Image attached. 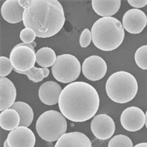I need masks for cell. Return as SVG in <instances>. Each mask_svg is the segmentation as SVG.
I'll list each match as a JSON object with an SVG mask.
<instances>
[{
    "mask_svg": "<svg viewBox=\"0 0 147 147\" xmlns=\"http://www.w3.org/2000/svg\"><path fill=\"white\" fill-rule=\"evenodd\" d=\"M105 89L109 99L115 103L125 104L132 101L137 95L138 84L132 74L121 71L109 77Z\"/></svg>",
    "mask_w": 147,
    "mask_h": 147,
    "instance_id": "cell-4",
    "label": "cell"
},
{
    "mask_svg": "<svg viewBox=\"0 0 147 147\" xmlns=\"http://www.w3.org/2000/svg\"><path fill=\"white\" fill-rule=\"evenodd\" d=\"M62 88L55 81H47L40 85L38 97L46 105H55L59 102Z\"/></svg>",
    "mask_w": 147,
    "mask_h": 147,
    "instance_id": "cell-14",
    "label": "cell"
},
{
    "mask_svg": "<svg viewBox=\"0 0 147 147\" xmlns=\"http://www.w3.org/2000/svg\"><path fill=\"white\" fill-rule=\"evenodd\" d=\"M63 7L57 0H27L23 16L25 28L36 36L47 38L60 32L65 24Z\"/></svg>",
    "mask_w": 147,
    "mask_h": 147,
    "instance_id": "cell-2",
    "label": "cell"
},
{
    "mask_svg": "<svg viewBox=\"0 0 147 147\" xmlns=\"http://www.w3.org/2000/svg\"><path fill=\"white\" fill-rule=\"evenodd\" d=\"M146 127L147 128V110L146 112Z\"/></svg>",
    "mask_w": 147,
    "mask_h": 147,
    "instance_id": "cell-31",
    "label": "cell"
},
{
    "mask_svg": "<svg viewBox=\"0 0 147 147\" xmlns=\"http://www.w3.org/2000/svg\"><path fill=\"white\" fill-rule=\"evenodd\" d=\"M127 2L129 5L136 9L142 8L147 5V0H128Z\"/></svg>",
    "mask_w": 147,
    "mask_h": 147,
    "instance_id": "cell-27",
    "label": "cell"
},
{
    "mask_svg": "<svg viewBox=\"0 0 147 147\" xmlns=\"http://www.w3.org/2000/svg\"><path fill=\"white\" fill-rule=\"evenodd\" d=\"M20 115L16 110L9 108L2 111L0 114V126L7 131H12L19 127Z\"/></svg>",
    "mask_w": 147,
    "mask_h": 147,
    "instance_id": "cell-18",
    "label": "cell"
},
{
    "mask_svg": "<svg viewBox=\"0 0 147 147\" xmlns=\"http://www.w3.org/2000/svg\"><path fill=\"white\" fill-rule=\"evenodd\" d=\"M81 67L78 59L70 54L57 56V60L52 67L54 78L62 83L71 84L80 77Z\"/></svg>",
    "mask_w": 147,
    "mask_h": 147,
    "instance_id": "cell-6",
    "label": "cell"
},
{
    "mask_svg": "<svg viewBox=\"0 0 147 147\" xmlns=\"http://www.w3.org/2000/svg\"><path fill=\"white\" fill-rule=\"evenodd\" d=\"M90 129L93 135L99 140H107L115 132V122L108 115L99 114L94 116L91 121Z\"/></svg>",
    "mask_w": 147,
    "mask_h": 147,
    "instance_id": "cell-10",
    "label": "cell"
},
{
    "mask_svg": "<svg viewBox=\"0 0 147 147\" xmlns=\"http://www.w3.org/2000/svg\"><path fill=\"white\" fill-rule=\"evenodd\" d=\"M16 72L18 74H24V75H27V77H28L29 80L33 82H41V81L45 78V77H44L43 68H36V67H33L32 69L27 71H25V72L16 71Z\"/></svg>",
    "mask_w": 147,
    "mask_h": 147,
    "instance_id": "cell-23",
    "label": "cell"
},
{
    "mask_svg": "<svg viewBox=\"0 0 147 147\" xmlns=\"http://www.w3.org/2000/svg\"><path fill=\"white\" fill-rule=\"evenodd\" d=\"M92 40L91 32L88 29H85L81 32L80 37V45L82 48L88 47L90 45Z\"/></svg>",
    "mask_w": 147,
    "mask_h": 147,
    "instance_id": "cell-26",
    "label": "cell"
},
{
    "mask_svg": "<svg viewBox=\"0 0 147 147\" xmlns=\"http://www.w3.org/2000/svg\"><path fill=\"white\" fill-rule=\"evenodd\" d=\"M133 147H147V143H140Z\"/></svg>",
    "mask_w": 147,
    "mask_h": 147,
    "instance_id": "cell-29",
    "label": "cell"
},
{
    "mask_svg": "<svg viewBox=\"0 0 147 147\" xmlns=\"http://www.w3.org/2000/svg\"><path fill=\"white\" fill-rule=\"evenodd\" d=\"M25 0H7L2 5L1 13L4 20L10 24L23 22Z\"/></svg>",
    "mask_w": 147,
    "mask_h": 147,
    "instance_id": "cell-12",
    "label": "cell"
},
{
    "mask_svg": "<svg viewBox=\"0 0 147 147\" xmlns=\"http://www.w3.org/2000/svg\"><path fill=\"white\" fill-rule=\"evenodd\" d=\"M108 147H133V143L127 136L117 135L110 139Z\"/></svg>",
    "mask_w": 147,
    "mask_h": 147,
    "instance_id": "cell-21",
    "label": "cell"
},
{
    "mask_svg": "<svg viewBox=\"0 0 147 147\" xmlns=\"http://www.w3.org/2000/svg\"><path fill=\"white\" fill-rule=\"evenodd\" d=\"M120 121L124 129L129 132H137L146 124V114L138 107H129L122 112Z\"/></svg>",
    "mask_w": 147,
    "mask_h": 147,
    "instance_id": "cell-9",
    "label": "cell"
},
{
    "mask_svg": "<svg viewBox=\"0 0 147 147\" xmlns=\"http://www.w3.org/2000/svg\"><path fill=\"white\" fill-rule=\"evenodd\" d=\"M20 39L25 44H32L35 42L36 34L32 29L24 28L20 32Z\"/></svg>",
    "mask_w": 147,
    "mask_h": 147,
    "instance_id": "cell-25",
    "label": "cell"
},
{
    "mask_svg": "<svg viewBox=\"0 0 147 147\" xmlns=\"http://www.w3.org/2000/svg\"><path fill=\"white\" fill-rule=\"evenodd\" d=\"M10 108L16 110L20 115L19 127H28L31 125L34 119V112L28 104L24 102H16Z\"/></svg>",
    "mask_w": 147,
    "mask_h": 147,
    "instance_id": "cell-19",
    "label": "cell"
},
{
    "mask_svg": "<svg viewBox=\"0 0 147 147\" xmlns=\"http://www.w3.org/2000/svg\"><path fill=\"white\" fill-rule=\"evenodd\" d=\"M16 98V88L9 79H0V110L4 111L10 108L15 103Z\"/></svg>",
    "mask_w": 147,
    "mask_h": 147,
    "instance_id": "cell-15",
    "label": "cell"
},
{
    "mask_svg": "<svg viewBox=\"0 0 147 147\" xmlns=\"http://www.w3.org/2000/svg\"><path fill=\"white\" fill-rule=\"evenodd\" d=\"M7 143L10 147H34L35 136L30 129L18 127L7 135Z\"/></svg>",
    "mask_w": 147,
    "mask_h": 147,
    "instance_id": "cell-13",
    "label": "cell"
},
{
    "mask_svg": "<svg viewBox=\"0 0 147 147\" xmlns=\"http://www.w3.org/2000/svg\"><path fill=\"white\" fill-rule=\"evenodd\" d=\"M91 34L94 46L105 52L119 48L125 36L123 24L114 17L99 18L92 27Z\"/></svg>",
    "mask_w": 147,
    "mask_h": 147,
    "instance_id": "cell-3",
    "label": "cell"
},
{
    "mask_svg": "<svg viewBox=\"0 0 147 147\" xmlns=\"http://www.w3.org/2000/svg\"><path fill=\"white\" fill-rule=\"evenodd\" d=\"M0 76L1 77H5L9 75L13 69L10 59L5 56L0 57Z\"/></svg>",
    "mask_w": 147,
    "mask_h": 147,
    "instance_id": "cell-24",
    "label": "cell"
},
{
    "mask_svg": "<svg viewBox=\"0 0 147 147\" xmlns=\"http://www.w3.org/2000/svg\"><path fill=\"white\" fill-rule=\"evenodd\" d=\"M10 60L16 72H25L35 67L36 53L32 44L21 43L13 48Z\"/></svg>",
    "mask_w": 147,
    "mask_h": 147,
    "instance_id": "cell-7",
    "label": "cell"
},
{
    "mask_svg": "<svg viewBox=\"0 0 147 147\" xmlns=\"http://www.w3.org/2000/svg\"><path fill=\"white\" fill-rule=\"evenodd\" d=\"M135 60L138 66L143 70H147V45L139 47L135 53Z\"/></svg>",
    "mask_w": 147,
    "mask_h": 147,
    "instance_id": "cell-22",
    "label": "cell"
},
{
    "mask_svg": "<svg viewBox=\"0 0 147 147\" xmlns=\"http://www.w3.org/2000/svg\"><path fill=\"white\" fill-rule=\"evenodd\" d=\"M43 71H44V77H47L49 74V70L47 68H43Z\"/></svg>",
    "mask_w": 147,
    "mask_h": 147,
    "instance_id": "cell-28",
    "label": "cell"
},
{
    "mask_svg": "<svg viewBox=\"0 0 147 147\" xmlns=\"http://www.w3.org/2000/svg\"><path fill=\"white\" fill-rule=\"evenodd\" d=\"M92 7L97 15L103 17H112L121 7V0H92Z\"/></svg>",
    "mask_w": 147,
    "mask_h": 147,
    "instance_id": "cell-17",
    "label": "cell"
},
{
    "mask_svg": "<svg viewBox=\"0 0 147 147\" xmlns=\"http://www.w3.org/2000/svg\"><path fill=\"white\" fill-rule=\"evenodd\" d=\"M107 70V63L102 57L98 55H91L82 63V74L88 80H100L105 76Z\"/></svg>",
    "mask_w": 147,
    "mask_h": 147,
    "instance_id": "cell-8",
    "label": "cell"
},
{
    "mask_svg": "<svg viewBox=\"0 0 147 147\" xmlns=\"http://www.w3.org/2000/svg\"><path fill=\"white\" fill-rule=\"evenodd\" d=\"M124 30L131 34H139L147 24V16L140 9H130L124 13L122 19Z\"/></svg>",
    "mask_w": 147,
    "mask_h": 147,
    "instance_id": "cell-11",
    "label": "cell"
},
{
    "mask_svg": "<svg viewBox=\"0 0 147 147\" xmlns=\"http://www.w3.org/2000/svg\"><path fill=\"white\" fill-rule=\"evenodd\" d=\"M68 124L65 117L56 110H47L36 121L35 129L38 136L48 142H55L65 134Z\"/></svg>",
    "mask_w": 147,
    "mask_h": 147,
    "instance_id": "cell-5",
    "label": "cell"
},
{
    "mask_svg": "<svg viewBox=\"0 0 147 147\" xmlns=\"http://www.w3.org/2000/svg\"><path fill=\"white\" fill-rule=\"evenodd\" d=\"M4 147H10L9 146V145H8V143H7V140H5V142H4V146H3Z\"/></svg>",
    "mask_w": 147,
    "mask_h": 147,
    "instance_id": "cell-30",
    "label": "cell"
},
{
    "mask_svg": "<svg viewBox=\"0 0 147 147\" xmlns=\"http://www.w3.org/2000/svg\"><path fill=\"white\" fill-rule=\"evenodd\" d=\"M56 60L55 51L49 47H42L36 52V63L43 68L53 66Z\"/></svg>",
    "mask_w": 147,
    "mask_h": 147,
    "instance_id": "cell-20",
    "label": "cell"
},
{
    "mask_svg": "<svg viewBox=\"0 0 147 147\" xmlns=\"http://www.w3.org/2000/svg\"><path fill=\"white\" fill-rule=\"evenodd\" d=\"M55 147H92V144L88 137L82 132H72L60 137Z\"/></svg>",
    "mask_w": 147,
    "mask_h": 147,
    "instance_id": "cell-16",
    "label": "cell"
},
{
    "mask_svg": "<svg viewBox=\"0 0 147 147\" xmlns=\"http://www.w3.org/2000/svg\"><path fill=\"white\" fill-rule=\"evenodd\" d=\"M99 96L95 88L85 82H74L63 89L58 106L60 112L72 122H84L94 117L99 107Z\"/></svg>",
    "mask_w": 147,
    "mask_h": 147,
    "instance_id": "cell-1",
    "label": "cell"
}]
</instances>
